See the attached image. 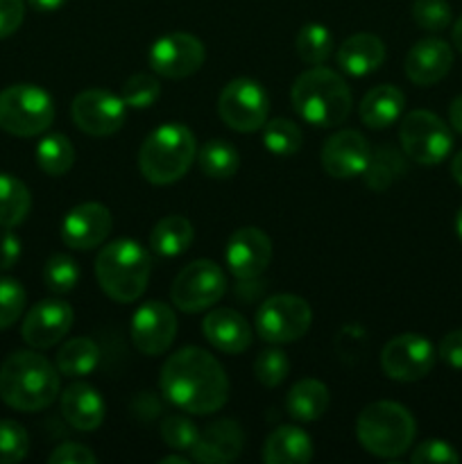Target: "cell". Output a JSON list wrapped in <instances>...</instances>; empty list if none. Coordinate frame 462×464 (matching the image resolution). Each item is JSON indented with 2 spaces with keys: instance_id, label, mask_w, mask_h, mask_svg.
Masks as SVG:
<instances>
[{
  "instance_id": "9c48e42d",
  "label": "cell",
  "mask_w": 462,
  "mask_h": 464,
  "mask_svg": "<svg viewBox=\"0 0 462 464\" xmlns=\"http://www.w3.org/2000/svg\"><path fill=\"white\" fill-rule=\"evenodd\" d=\"M311 306L306 299L297 295H274L265 299L254 317L256 334L272 344L297 343L311 329Z\"/></svg>"
},
{
  "instance_id": "1f68e13d",
  "label": "cell",
  "mask_w": 462,
  "mask_h": 464,
  "mask_svg": "<svg viewBox=\"0 0 462 464\" xmlns=\"http://www.w3.org/2000/svg\"><path fill=\"white\" fill-rule=\"evenodd\" d=\"M197 163L204 175L211 177V179H231L238 172L240 157L234 145L213 139L202 145V150L197 152Z\"/></svg>"
},
{
  "instance_id": "f1b7e54d",
  "label": "cell",
  "mask_w": 462,
  "mask_h": 464,
  "mask_svg": "<svg viewBox=\"0 0 462 464\" xmlns=\"http://www.w3.org/2000/svg\"><path fill=\"white\" fill-rule=\"evenodd\" d=\"M403 175H406V157L392 145H379V148L371 150L370 161L362 172L367 188L376 190V193L388 190Z\"/></svg>"
},
{
  "instance_id": "681fc988",
  "label": "cell",
  "mask_w": 462,
  "mask_h": 464,
  "mask_svg": "<svg viewBox=\"0 0 462 464\" xmlns=\"http://www.w3.org/2000/svg\"><path fill=\"white\" fill-rule=\"evenodd\" d=\"M27 3H30V7L36 9V12L50 14V12H57V9H62L68 0H27Z\"/></svg>"
},
{
  "instance_id": "7dc6e473",
  "label": "cell",
  "mask_w": 462,
  "mask_h": 464,
  "mask_svg": "<svg viewBox=\"0 0 462 464\" xmlns=\"http://www.w3.org/2000/svg\"><path fill=\"white\" fill-rule=\"evenodd\" d=\"M438 356L453 370H462V329L444 335L442 343H439Z\"/></svg>"
},
{
  "instance_id": "816d5d0a",
  "label": "cell",
  "mask_w": 462,
  "mask_h": 464,
  "mask_svg": "<svg viewBox=\"0 0 462 464\" xmlns=\"http://www.w3.org/2000/svg\"><path fill=\"white\" fill-rule=\"evenodd\" d=\"M451 34H453V45H456V48L462 53V16L456 21V25H453Z\"/></svg>"
},
{
  "instance_id": "7402d4cb",
  "label": "cell",
  "mask_w": 462,
  "mask_h": 464,
  "mask_svg": "<svg viewBox=\"0 0 462 464\" xmlns=\"http://www.w3.org/2000/svg\"><path fill=\"white\" fill-rule=\"evenodd\" d=\"M202 334L217 352L243 353L252 347V326L234 308H213L202 320Z\"/></svg>"
},
{
  "instance_id": "f35d334b",
  "label": "cell",
  "mask_w": 462,
  "mask_h": 464,
  "mask_svg": "<svg viewBox=\"0 0 462 464\" xmlns=\"http://www.w3.org/2000/svg\"><path fill=\"white\" fill-rule=\"evenodd\" d=\"M412 21L426 32H442L451 25V5L447 0H415L410 7Z\"/></svg>"
},
{
  "instance_id": "30bf717a",
  "label": "cell",
  "mask_w": 462,
  "mask_h": 464,
  "mask_svg": "<svg viewBox=\"0 0 462 464\" xmlns=\"http://www.w3.org/2000/svg\"><path fill=\"white\" fill-rule=\"evenodd\" d=\"M226 293V275L208 258L181 267L170 288V302L181 313H202L220 302Z\"/></svg>"
},
{
  "instance_id": "b9f144b4",
  "label": "cell",
  "mask_w": 462,
  "mask_h": 464,
  "mask_svg": "<svg viewBox=\"0 0 462 464\" xmlns=\"http://www.w3.org/2000/svg\"><path fill=\"white\" fill-rule=\"evenodd\" d=\"M25 288L16 279L0 276V329H9L25 311Z\"/></svg>"
},
{
  "instance_id": "6da1fadb",
  "label": "cell",
  "mask_w": 462,
  "mask_h": 464,
  "mask_svg": "<svg viewBox=\"0 0 462 464\" xmlns=\"http://www.w3.org/2000/svg\"><path fill=\"white\" fill-rule=\"evenodd\" d=\"M161 392L179 411L213 415L229 399V379L207 349L184 347L163 362Z\"/></svg>"
},
{
  "instance_id": "52a82bcc",
  "label": "cell",
  "mask_w": 462,
  "mask_h": 464,
  "mask_svg": "<svg viewBox=\"0 0 462 464\" xmlns=\"http://www.w3.org/2000/svg\"><path fill=\"white\" fill-rule=\"evenodd\" d=\"M53 95L36 84H12L0 91V130L30 139L53 125Z\"/></svg>"
},
{
  "instance_id": "44dd1931",
  "label": "cell",
  "mask_w": 462,
  "mask_h": 464,
  "mask_svg": "<svg viewBox=\"0 0 462 464\" xmlns=\"http://www.w3.org/2000/svg\"><path fill=\"white\" fill-rule=\"evenodd\" d=\"M245 447V435L238 421L217 420L199 430L190 458L204 464H226L238 460Z\"/></svg>"
},
{
  "instance_id": "f6af8a7d",
  "label": "cell",
  "mask_w": 462,
  "mask_h": 464,
  "mask_svg": "<svg viewBox=\"0 0 462 464\" xmlns=\"http://www.w3.org/2000/svg\"><path fill=\"white\" fill-rule=\"evenodd\" d=\"M25 18V3L23 0H0V39L12 36Z\"/></svg>"
},
{
  "instance_id": "5bb4252c",
  "label": "cell",
  "mask_w": 462,
  "mask_h": 464,
  "mask_svg": "<svg viewBox=\"0 0 462 464\" xmlns=\"http://www.w3.org/2000/svg\"><path fill=\"white\" fill-rule=\"evenodd\" d=\"M72 122L77 130L84 134L102 139V136L116 134L122 130L127 116V104L122 98L109 93L102 89H89L82 91L75 100H72Z\"/></svg>"
},
{
  "instance_id": "836d02e7",
  "label": "cell",
  "mask_w": 462,
  "mask_h": 464,
  "mask_svg": "<svg viewBox=\"0 0 462 464\" xmlns=\"http://www.w3.org/2000/svg\"><path fill=\"white\" fill-rule=\"evenodd\" d=\"M299 59L308 66H322L333 53V34L322 23H308L299 30L294 41Z\"/></svg>"
},
{
  "instance_id": "8fae6325",
  "label": "cell",
  "mask_w": 462,
  "mask_h": 464,
  "mask_svg": "<svg viewBox=\"0 0 462 464\" xmlns=\"http://www.w3.org/2000/svg\"><path fill=\"white\" fill-rule=\"evenodd\" d=\"M217 113L226 127L247 134L263 130L270 113V98L256 80L238 77L222 89L217 98Z\"/></svg>"
},
{
  "instance_id": "ffe728a7",
  "label": "cell",
  "mask_w": 462,
  "mask_h": 464,
  "mask_svg": "<svg viewBox=\"0 0 462 464\" xmlns=\"http://www.w3.org/2000/svg\"><path fill=\"white\" fill-rule=\"evenodd\" d=\"M453 66V50L442 39H421L408 50L406 77L417 86H433L448 75Z\"/></svg>"
},
{
  "instance_id": "9a60e30c",
  "label": "cell",
  "mask_w": 462,
  "mask_h": 464,
  "mask_svg": "<svg viewBox=\"0 0 462 464\" xmlns=\"http://www.w3.org/2000/svg\"><path fill=\"white\" fill-rule=\"evenodd\" d=\"M75 313L63 299H43L27 311L21 335L32 349H50L62 343L72 329Z\"/></svg>"
},
{
  "instance_id": "74e56055",
  "label": "cell",
  "mask_w": 462,
  "mask_h": 464,
  "mask_svg": "<svg viewBox=\"0 0 462 464\" xmlns=\"http://www.w3.org/2000/svg\"><path fill=\"white\" fill-rule=\"evenodd\" d=\"M161 95V84L154 75L148 72H136V75L127 77V82L120 89V98L127 107L131 109H148Z\"/></svg>"
},
{
  "instance_id": "ab89813d",
  "label": "cell",
  "mask_w": 462,
  "mask_h": 464,
  "mask_svg": "<svg viewBox=\"0 0 462 464\" xmlns=\"http://www.w3.org/2000/svg\"><path fill=\"white\" fill-rule=\"evenodd\" d=\"M30 451V435L18 421H0V464H16Z\"/></svg>"
},
{
  "instance_id": "8d00e7d4",
  "label": "cell",
  "mask_w": 462,
  "mask_h": 464,
  "mask_svg": "<svg viewBox=\"0 0 462 464\" xmlns=\"http://www.w3.org/2000/svg\"><path fill=\"white\" fill-rule=\"evenodd\" d=\"M159 433H161V440L166 442V447L181 453L193 451L195 442L199 438L197 426L184 415H168L161 421V426H159Z\"/></svg>"
},
{
  "instance_id": "ba28073f",
  "label": "cell",
  "mask_w": 462,
  "mask_h": 464,
  "mask_svg": "<svg viewBox=\"0 0 462 464\" xmlns=\"http://www.w3.org/2000/svg\"><path fill=\"white\" fill-rule=\"evenodd\" d=\"M399 140L403 154L421 166L442 163L453 150V134L448 125L426 109H417L403 118Z\"/></svg>"
},
{
  "instance_id": "83f0119b",
  "label": "cell",
  "mask_w": 462,
  "mask_h": 464,
  "mask_svg": "<svg viewBox=\"0 0 462 464\" xmlns=\"http://www.w3.org/2000/svg\"><path fill=\"white\" fill-rule=\"evenodd\" d=\"M193 238L195 229L188 218L166 216L154 225L152 234H149V247L159 256L172 258L188 252V247L193 245Z\"/></svg>"
},
{
  "instance_id": "7a4b0ae2",
  "label": "cell",
  "mask_w": 462,
  "mask_h": 464,
  "mask_svg": "<svg viewBox=\"0 0 462 464\" xmlns=\"http://www.w3.org/2000/svg\"><path fill=\"white\" fill-rule=\"evenodd\" d=\"M57 365L36 352H14L0 365V399L18 412L45 411L57 399Z\"/></svg>"
},
{
  "instance_id": "603a6c76",
  "label": "cell",
  "mask_w": 462,
  "mask_h": 464,
  "mask_svg": "<svg viewBox=\"0 0 462 464\" xmlns=\"http://www.w3.org/2000/svg\"><path fill=\"white\" fill-rule=\"evenodd\" d=\"M338 66L340 71L351 77H365L379 71L385 62V44L376 34L370 32H358L342 41L338 48Z\"/></svg>"
},
{
  "instance_id": "3957f363",
  "label": "cell",
  "mask_w": 462,
  "mask_h": 464,
  "mask_svg": "<svg viewBox=\"0 0 462 464\" xmlns=\"http://www.w3.org/2000/svg\"><path fill=\"white\" fill-rule=\"evenodd\" d=\"M290 100L299 118L315 127H338L351 113L353 98L347 82L335 71L313 66L294 80Z\"/></svg>"
},
{
  "instance_id": "d6a6232c",
  "label": "cell",
  "mask_w": 462,
  "mask_h": 464,
  "mask_svg": "<svg viewBox=\"0 0 462 464\" xmlns=\"http://www.w3.org/2000/svg\"><path fill=\"white\" fill-rule=\"evenodd\" d=\"M36 163L50 177H62L75 163V148L63 134H48L36 145Z\"/></svg>"
},
{
  "instance_id": "cb8c5ba5",
  "label": "cell",
  "mask_w": 462,
  "mask_h": 464,
  "mask_svg": "<svg viewBox=\"0 0 462 464\" xmlns=\"http://www.w3.org/2000/svg\"><path fill=\"white\" fill-rule=\"evenodd\" d=\"M104 401L95 388L72 383L62 392V415L75 430H98L104 421Z\"/></svg>"
},
{
  "instance_id": "7c38bea8",
  "label": "cell",
  "mask_w": 462,
  "mask_h": 464,
  "mask_svg": "<svg viewBox=\"0 0 462 464\" xmlns=\"http://www.w3.org/2000/svg\"><path fill=\"white\" fill-rule=\"evenodd\" d=\"M207 59L204 44L188 32H170L152 44L148 54L149 68L159 77L184 80L195 75Z\"/></svg>"
},
{
  "instance_id": "d4e9b609",
  "label": "cell",
  "mask_w": 462,
  "mask_h": 464,
  "mask_svg": "<svg viewBox=\"0 0 462 464\" xmlns=\"http://www.w3.org/2000/svg\"><path fill=\"white\" fill-rule=\"evenodd\" d=\"M261 458L265 464H306L313 460V440L299 426H279L267 435Z\"/></svg>"
},
{
  "instance_id": "ac0fdd59",
  "label": "cell",
  "mask_w": 462,
  "mask_h": 464,
  "mask_svg": "<svg viewBox=\"0 0 462 464\" xmlns=\"http://www.w3.org/2000/svg\"><path fill=\"white\" fill-rule=\"evenodd\" d=\"M371 145L361 131L340 130L324 140L320 152L322 168L333 179H351L365 172Z\"/></svg>"
},
{
  "instance_id": "f546056e",
  "label": "cell",
  "mask_w": 462,
  "mask_h": 464,
  "mask_svg": "<svg viewBox=\"0 0 462 464\" xmlns=\"http://www.w3.org/2000/svg\"><path fill=\"white\" fill-rule=\"evenodd\" d=\"M100 362V347L91 338H72L59 349L57 353V370L59 374L80 379L95 372Z\"/></svg>"
},
{
  "instance_id": "277c9868",
  "label": "cell",
  "mask_w": 462,
  "mask_h": 464,
  "mask_svg": "<svg viewBox=\"0 0 462 464\" xmlns=\"http://www.w3.org/2000/svg\"><path fill=\"white\" fill-rule=\"evenodd\" d=\"M149 275L152 256L136 240H113L95 258V279L102 293L118 304L136 302L148 288Z\"/></svg>"
},
{
  "instance_id": "e0dca14e",
  "label": "cell",
  "mask_w": 462,
  "mask_h": 464,
  "mask_svg": "<svg viewBox=\"0 0 462 464\" xmlns=\"http://www.w3.org/2000/svg\"><path fill=\"white\" fill-rule=\"evenodd\" d=\"M177 315L168 304L148 302L131 317V343L145 356H159L175 343Z\"/></svg>"
},
{
  "instance_id": "60d3db41",
  "label": "cell",
  "mask_w": 462,
  "mask_h": 464,
  "mask_svg": "<svg viewBox=\"0 0 462 464\" xmlns=\"http://www.w3.org/2000/svg\"><path fill=\"white\" fill-rule=\"evenodd\" d=\"M290 372V361L281 349H265L254 361V376L265 388H276L285 381Z\"/></svg>"
},
{
  "instance_id": "f5cc1de1",
  "label": "cell",
  "mask_w": 462,
  "mask_h": 464,
  "mask_svg": "<svg viewBox=\"0 0 462 464\" xmlns=\"http://www.w3.org/2000/svg\"><path fill=\"white\" fill-rule=\"evenodd\" d=\"M161 464H188V458H181V456H168L159 460Z\"/></svg>"
},
{
  "instance_id": "d6986e66",
  "label": "cell",
  "mask_w": 462,
  "mask_h": 464,
  "mask_svg": "<svg viewBox=\"0 0 462 464\" xmlns=\"http://www.w3.org/2000/svg\"><path fill=\"white\" fill-rule=\"evenodd\" d=\"M113 227L111 211L100 202L77 204L66 213L62 222V240L66 247L86 252L109 238Z\"/></svg>"
},
{
  "instance_id": "7bdbcfd3",
  "label": "cell",
  "mask_w": 462,
  "mask_h": 464,
  "mask_svg": "<svg viewBox=\"0 0 462 464\" xmlns=\"http://www.w3.org/2000/svg\"><path fill=\"white\" fill-rule=\"evenodd\" d=\"M412 464H453L460 462V453L444 440H426L415 447L410 456Z\"/></svg>"
},
{
  "instance_id": "4316f807",
  "label": "cell",
  "mask_w": 462,
  "mask_h": 464,
  "mask_svg": "<svg viewBox=\"0 0 462 464\" xmlns=\"http://www.w3.org/2000/svg\"><path fill=\"white\" fill-rule=\"evenodd\" d=\"M331 394L322 381L302 379L285 394V412L297 421H315L329 411Z\"/></svg>"
},
{
  "instance_id": "db71d44e",
  "label": "cell",
  "mask_w": 462,
  "mask_h": 464,
  "mask_svg": "<svg viewBox=\"0 0 462 464\" xmlns=\"http://www.w3.org/2000/svg\"><path fill=\"white\" fill-rule=\"evenodd\" d=\"M456 231H457V236H460V240H462V207H460V211H457V216H456Z\"/></svg>"
},
{
  "instance_id": "2e32d148",
  "label": "cell",
  "mask_w": 462,
  "mask_h": 464,
  "mask_svg": "<svg viewBox=\"0 0 462 464\" xmlns=\"http://www.w3.org/2000/svg\"><path fill=\"white\" fill-rule=\"evenodd\" d=\"M226 267L238 281H254L272 261V240L258 227H240L226 243Z\"/></svg>"
},
{
  "instance_id": "bcb514c9",
  "label": "cell",
  "mask_w": 462,
  "mask_h": 464,
  "mask_svg": "<svg viewBox=\"0 0 462 464\" xmlns=\"http://www.w3.org/2000/svg\"><path fill=\"white\" fill-rule=\"evenodd\" d=\"M21 238L12 231V227L0 229V270H12L21 258Z\"/></svg>"
},
{
  "instance_id": "ee69618b",
  "label": "cell",
  "mask_w": 462,
  "mask_h": 464,
  "mask_svg": "<svg viewBox=\"0 0 462 464\" xmlns=\"http://www.w3.org/2000/svg\"><path fill=\"white\" fill-rule=\"evenodd\" d=\"M50 464H95L98 462V456L91 451L89 447L77 442H66L59 444L53 453L48 456Z\"/></svg>"
},
{
  "instance_id": "e575fe53",
  "label": "cell",
  "mask_w": 462,
  "mask_h": 464,
  "mask_svg": "<svg viewBox=\"0 0 462 464\" xmlns=\"http://www.w3.org/2000/svg\"><path fill=\"white\" fill-rule=\"evenodd\" d=\"M303 136L302 130L293 121L274 118V121L263 125V145L270 150L274 157H294L302 150Z\"/></svg>"
},
{
  "instance_id": "8992f818",
  "label": "cell",
  "mask_w": 462,
  "mask_h": 464,
  "mask_svg": "<svg viewBox=\"0 0 462 464\" xmlns=\"http://www.w3.org/2000/svg\"><path fill=\"white\" fill-rule=\"evenodd\" d=\"M415 417L397 401H374L356 420V438L376 458H399L415 442Z\"/></svg>"
},
{
  "instance_id": "c3c4849f",
  "label": "cell",
  "mask_w": 462,
  "mask_h": 464,
  "mask_svg": "<svg viewBox=\"0 0 462 464\" xmlns=\"http://www.w3.org/2000/svg\"><path fill=\"white\" fill-rule=\"evenodd\" d=\"M448 122H451L457 134H462V95H457L451 107H448Z\"/></svg>"
},
{
  "instance_id": "5b68a950",
  "label": "cell",
  "mask_w": 462,
  "mask_h": 464,
  "mask_svg": "<svg viewBox=\"0 0 462 464\" xmlns=\"http://www.w3.org/2000/svg\"><path fill=\"white\" fill-rule=\"evenodd\" d=\"M197 157V140L181 122H168L149 131L139 150V170L149 184L168 186L179 181Z\"/></svg>"
},
{
  "instance_id": "f907efd6",
  "label": "cell",
  "mask_w": 462,
  "mask_h": 464,
  "mask_svg": "<svg viewBox=\"0 0 462 464\" xmlns=\"http://www.w3.org/2000/svg\"><path fill=\"white\" fill-rule=\"evenodd\" d=\"M451 175H453V179H456L457 184L462 186V150L456 154V157H453V161H451Z\"/></svg>"
},
{
  "instance_id": "4dcf8cb0",
  "label": "cell",
  "mask_w": 462,
  "mask_h": 464,
  "mask_svg": "<svg viewBox=\"0 0 462 464\" xmlns=\"http://www.w3.org/2000/svg\"><path fill=\"white\" fill-rule=\"evenodd\" d=\"M32 208V195L18 177L0 172V227H18Z\"/></svg>"
},
{
  "instance_id": "d590c367",
  "label": "cell",
  "mask_w": 462,
  "mask_h": 464,
  "mask_svg": "<svg viewBox=\"0 0 462 464\" xmlns=\"http://www.w3.org/2000/svg\"><path fill=\"white\" fill-rule=\"evenodd\" d=\"M43 284L57 295L75 290V285L80 284V267H77L75 258H71L68 254H53L45 261Z\"/></svg>"
},
{
  "instance_id": "4fadbf2b",
  "label": "cell",
  "mask_w": 462,
  "mask_h": 464,
  "mask_svg": "<svg viewBox=\"0 0 462 464\" xmlns=\"http://www.w3.org/2000/svg\"><path fill=\"white\" fill-rule=\"evenodd\" d=\"M435 347L419 334H401L390 340L380 352L385 376L401 383L421 381L435 367Z\"/></svg>"
},
{
  "instance_id": "484cf974",
  "label": "cell",
  "mask_w": 462,
  "mask_h": 464,
  "mask_svg": "<svg viewBox=\"0 0 462 464\" xmlns=\"http://www.w3.org/2000/svg\"><path fill=\"white\" fill-rule=\"evenodd\" d=\"M403 109H406L403 91L392 84H380L367 91L365 98L361 100L358 113H361L362 125H367L370 130H385L401 118Z\"/></svg>"
}]
</instances>
